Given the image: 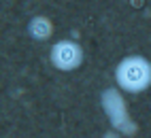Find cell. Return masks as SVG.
I'll use <instances>...</instances> for the list:
<instances>
[{"instance_id": "6da1fadb", "label": "cell", "mask_w": 151, "mask_h": 138, "mask_svg": "<svg viewBox=\"0 0 151 138\" xmlns=\"http://www.w3.org/2000/svg\"><path fill=\"white\" fill-rule=\"evenodd\" d=\"M115 83L124 94H143L151 87V62L145 55H126L115 66Z\"/></svg>"}, {"instance_id": "7a4b0ae2", "label": "cell", "mask_w": 151, "mask_h": 138, "mask_svg": "<svg viewBox=\"0 0 151 138\" xmlns=\"http://www.w3.org/2000/svg\"><path fill=\"white\" fill-rule=\"evenodd\" d=\"M100 104H102V111L106 115V119L111 123L115 132L119 134H134L136 132V123L130 119L128 115V106L124 100V94L117 89V87H109L100 96Z\"/></svg>"}, {"instance_id": "3957f363", "label": "cell", "mask_w": 151, "mask_h": 138, "mask_svg": "<svg viewBox=\"0 0 151 138\" xmlns=\"http://www.w3.org/2000/svg\"><path fill=\"white\" fill-rule=\"evenodd\" d=\"M49 60H51V66L55 70L73 72L83 64L85 53H83V47L77 41H73V38H62V41L51 45V49H49Z\"/></svg>"}, {"instance_id": "277c9868", "label": "cell", "mask_w": 151, "mask_h": 138, "mask_svg": "<svg viewBox=\"0 0 151 138\" xmlns=\"http://www.w3.org/2000/svg\"><path fill=\"white\" fill-rule=\"evenodd\" d=\"M26 30L34 41H49L51 34H53V24H51V19L45 17V15H34L28 21Z\"/></svg>"}]
</instances>
